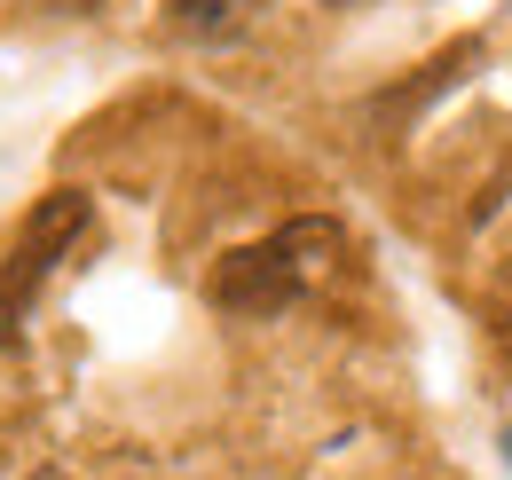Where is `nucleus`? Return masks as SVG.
Returning <instances> with one entry per match:
<instances>
[{"label": "nucleus", "mask_w": 512, "mask_h": 480, "mask_svg": "<svg viewBox=\"0 0 512 480\" xmlns=\"http://www.w3.org/2000/svg\"><path fill=\"white\" fill-rule=\"evenodd\" d=\"M489 323H497V339L512 347V252L497 260V276H489Z\"/></svg>", "instance_id": "4"}, {"label": "nucleus", "mask_w": 512, "mask_h": 480, "mask_svg": "<svg viewBox=\"0 0 512 480\" xmlns=\"http://www.w3.org/2000/svg\"><path fill=\"white\" fill-rule=\"evenodd\" d=\"M32 480H71V473H64V465H40V473H32Z\"/></svg>", "instance_id": "5"}, {"label": "nucleus", "mask_w": 512, "mask_h": 480, "mask_svg": "<svg viewBox=\"0 0 512 480\" xmlns=\"http://www.w3.org/2000/svg\"><path fill=\"white\" fill-rule=\"evenodd\" d=\"M79 8H95V0H79Z\"/></svg>", "instance_id": "7"}, {"label": "nucleus", "mask_w": 512, "mask_h": 480, "mask_svg": "<svg viewBox=\"0 0 512 480\" xmlns=\"http://www.w3.org/2000/svg\"><path fill=\"white\" fill-rule=\"evenodd\" d=\"M505 457H512V425H505Z\"/></svg>", "instance_id": "6"}, {"label": "nucleus", "mask_w": 512, "mask_h": 480, "mask_svg": "<svg viewBox=\"0 0 512 480\" xmlns=\"http://www.w3.org/2000/svg\"><path fill=\"white\" fill-rule=\"evenodd\" d=\"M260 0H166V32L182 40H237Z\"/></svg>", "instance_id": "3"}, {"label": "nucleus", "mask_w": 512, "mask_h": 480, "mask_svg": "<svg viewBox=\"0 0 512 480\" xmlns=\"http://www.w3.org/2000/svg\"><path fill=\"white\" fill-rule=\"evenodd\" d=\"M339 252H347L339 221L300 213V221L268 229L260 244H237L213 268V307H229V315H284V307H300L339 268Z\"/></svg>", "instance_id": "1"}, {"label": "nucleus", "mask_w": 512, "mask_h": 480, "mask_svg": "<svg viewBox=\"0 0 512 480\" xmlns=\"http://www.w3.org/2000/svg\"><path fill=\"white\" fill-rule=\"evenodd\" d=\"M87 229H95V197H87V189H48V197L24 213V237L8 244V260H0V347L24 339L32 300L48 292V276L87 244Z\"/></svg>", "instance_id": "2"}]
</instances>
